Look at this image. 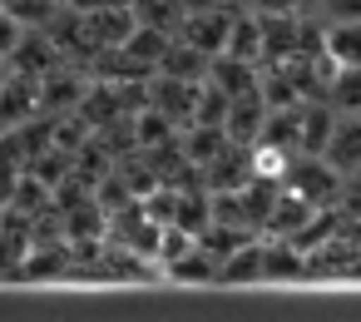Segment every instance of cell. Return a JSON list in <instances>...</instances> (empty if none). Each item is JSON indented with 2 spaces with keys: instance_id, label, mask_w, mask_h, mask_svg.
<instances>
[{
  "instance_id": "cell-6",
  "label": "cell",
  "mask_w": 361,
  "mask_h": 322,
  "mask_svg": "<svg viewBox=\"0 0 361 322\" xmlns=\"http://www.w3.org/2000/svg\"><path fill=\"white\" fill-rule=\"evenodd\" d=\"M25 20L11 11V6H0V55H6V60H16V50H20V40H25Z\"/></svg>"
},
{
  "instance_id": "cell-4",
  "label": "cell",
  "mask_w": 361,
  "mask_h": 322,
  "mask_svg": "<svg viewBox=\"0 0 361 322\" xmlns=\"http://www.w3.org/2000/svg\"><path fill=\"white\" fill-rule=\"evenodd\" d=\"M322 55L331 70H361V20H326Z\"/></svg>"
},
{
  "instance_id": "cell-3",
  "label": "cell",
  "mask_w": 361,
  "mask_h": 322,
  "mask_svg": "<svg viewBox=\"0 0 361 322\" xmlns=\"http://www.w3.org/2000/svg\"><path fill=\"white\" fill-rule=\"evenodd\" d=\"M322 159H326V164H331V169H336L341 179L361 174V114H341V119L331 124Z\"/></svg>"
},
{
  "instance_id": "cell-10",
  "label": "cell",
  "mask_w": 361,
  "mask_h": 322,
  "mask_svg": "<svg viewBox=\"0 0 361 322\" xmlns=\"http://www.w3.org/2000/svg\"><path fill=\"white\" fill-rule=\"evenodd\" d=\"M6 80H11V60H6V55H0V85H6Z\"/></svg>"
},
{
  "instance_id": "cell-7",
  "label": "cell",
  "mask_w": 361,
  "mask_h": 322,
  "mask_svg": "<svg viewBox=\"0 0 361 322\" xmlns=\"http://www.w3.org/2000/svg\"><path fill=\"white\" fill-rule=\"evenodd\" d=\"M326 20H361V0H322Z\"/></svg>"
},
{
  "instance_id": "cell-9",
  "label": "cell",
  "mask_w": 361,
  "mask_h": 322,
  "mask_svg": "<svg viewBox=\"0 0 361 322\" xmlns=\"http://www.w3.org/2000/svg\"><path fill=\"white\" fill-rule=\"evenodd\" d=\"M65 6L85 16V11H104V6H124V0H65Z\"/></svg>"
},
{
  "instance_id": "cell-11",
  "label": "cell",
  "mask_w": 361,
  "mask_h": 322,
  "mask_svg": "<svg viewBox=\"0 0 361 322\" xmlns=\"http://www.w3.org/2000/svg\"><path fill=\"white\" fill-rule=\"evenodd\" d=\"M243 6H247V0H243Z\"/></svg>"
},
{
  "instance_id": "cell-2",
  "label": "cell",
  "mask_w": 361,
  "mask_h": 322,
  "mask_svg": "<svg viewBox=\"0 0 361 322\" xmlns=\"http://www.w3.org/2000/svg\"><path fill=\"white\" fill-rule=\"evenodd\" d=\"M178 30H183L178 40L198 45L203 55H223V50H228V30H233V11H223V6H203V11H193V16H183Z\"/></svg>"
},
{
  "instance_id": "cell-1",
  "label": "cell",
  "mask_w": 361,
  "mask_h": 322,
  "mask_svg": "<svg viewBox=\"0 0 361 322\" xmlns=\"http://www.w3.org/2000/svg\"><path fill=\"white\" fill-rule=\"evenodd\" d=\"M267 114H272V105L262 100V90L233 95V100H228V119H223V129H228V144H238V149H252V144L262 139V129H267Z\"/></svg>"
},
{
  "instance_id": "cell-5",
  "label": "cell",
  "mask_w": 361,
  "mask_h": 322,
  "mask_svg": "<svg viewBox=\"0 0 361 322\" xmlns=\"http://www.w3.org/2000/svg\"><path fill=\"white\" fill-rule=\"evenodd\" d=\"M326 105L341 109V114H361V70H331Z\"/></svg>"
},
{
  "instance_id": "cell-8",
  "label": "cell",
  "mask_w": 361,
  "mask_h": 322,
  "mask_svg": "<svg viewBox=\"0 0 361 322\" xmlns=\"http://www.w3.org/2000/svg\"><path fill=\"white\" fill-rule=\"evenodd\" d=\"M302 0H247V11L252 16H297Z\"/></svg>"
}]
</instances>
